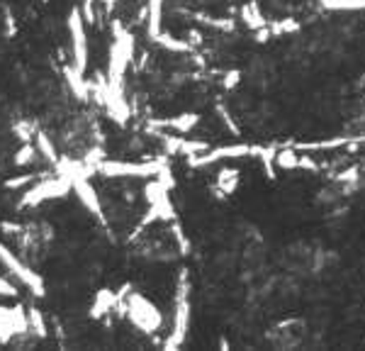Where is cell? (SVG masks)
Instances as JSON below:
<instances>
[{"label":"cell","instance_id":"ffe728a7","mask_svg":"<svg viewBox=\"0 0 365 351\" xmlns=\"http://www.w3.org/2000/svg\"><path fill=\"white\" fill-rule=\"evenodd\" d=\"M100 3H105V5H115L117 0H100Z\"/></svg>","mask_w":365,"mask_h":351},{"label":"cell","instance_id":"7a4b0ae2","mask_svg":"<svg viewBox=\"0 0 365 351\" xmlns=\"http://www.w3.org/2000/svg\"><path fill=\"white\" fill-rule=\"evenodd\" d=\"M132 54H134V40L129 32H124L117 25L115 27V40L110 47V69H108V86L122 88L124 86L127 66L132 64Z\"/></svg>","mask_w":365,"mask_h":351},{"label":"cell","instance_id":"e0dca14e","mask_svg":"<svg viewBox=\"0 0 365 351\" xmlns=\"http://www.w3.org/2000/svg\"><path fill=\"white\" fill-rule=\"evenodd\" d=\"M27 320H30V329H35L40 337H47V325H44V317L40 310H27Z\"/></svg>","mask_w":365,"mask_h":351},{"label":"cell","instance_id":"ac0fdd59","mask_svg":"<svg viewBox=\"0 0 365 351\" xmlns=\"http://www.w3.org/2000/svg\"><path fill=\"white\" fill-rule=\"evenodd\" d=\"M278 166L280 168H297L300 166V159H297V154H292V151H283V154H278Z\"/></svg>","mask_w":365,"mask_h":351},{"label":"cell","instance_id":"9a60e30c","mask_svg":"<svg viewBox=\"0 0 365 351\" xmlns=\"http://www.w3.org/2000/svg\"><path fill=\"white\" fill-rule=\"evenodd\" d=\"M30 183H35V173H20V176H10V178H5V190H22L27 188Z\"/></svg>","mask_w":365,"mask_h":351},{"label":"cell","instance_id":"52a82bcc","mask_svg":"<svg viewBox=\"0 0 365 351\" xmlns=\"http://www.w3.org/2000/svg\"><path fill=\"white\" fill-rule=\"evenodd\" d=\"M69 35H71V54H74V66L86 74L88 66V37H86V20H83L81 8H74L69 15Z\"/></svg>","mask_w":365,"mask_h":351},{"label":"cell","instance_id":"ba28073f","mask_svg":"<svg viewBox=\"0 0 365 351\" xmlns=\"http://www.w3.org/2000/svg\"><path fill=\"white\" fill-rule=\"evenodd\" d=\"M30 329L27 310L22 307H0V342H10L15 334H25Z\"/></svg>","mask_w":365,"mask_h":351},{"label":"cell","instance_id":"3957f363","mask_svg":"<svg viewBox=\"0 0 365 351\" xmlns=\"http://www.w3.org/2000/svg\"><path fill=\"white\" fill-rule=\"evenodd\" d=\"M127 317L132 320V325L146 334H153L163 327L161 310L149 298H144L141 293H134V290L127 295Z\"/></svg>","mask_w":365,"mask_h":351},{"label":"cell","instance_id":"5b68a950","mask_svg":"<svg viewBox=\"0 0 365 351\" xmlns=\"http://www.w3.org/2000/svg\"><path fill=\"white\" fill-rule=\"evenodd\" d=\"M0 263H3V266L8 268V271L13 273V276L18 278L22 285H27V288H30L32 293L37 295V298H42L44 290H47V285H44V278L37 271H32V268L27 266V263L22 261L20 256L15 254L13 249H10V246H5L3 241H0Z\"/></svg>","mask_w":365,"mask_h":351},{"label":"cell","instance_id":"9c48e42d","mask_svg":"<svg viewBox=\"0 0 365 351\" xmlns=\"http://www.w3.org/2000/svg\"><path fill=\"white\" fill-rule=\"evenodd\" d=\"M64 74H66V81H69V88L74 91V96L79 98V100H88V96H91V84L86 81L83 71L76 69V66H69Z\"/></svg>","mask_w":365,"mask_h":351},{"label":"cell","instance_id":"4fadbf2b","mask_svg":"<svg viewBox=\"0 0 365 351\" xmlns=\"http://www.w3.org/2000/svg\"><path fill=\"white\" fill-rule=\"evenodd\" d=\"M35 146H37V151H40L49 163H57L59 161L57 146L52 144V139H49L44 132H37V134H35Z\"/></svg>","mask_w":365,"mask_h":351},{"label":"cell","instance_id":"8fae6325","mask_svg":"<svg viewBox=\"0 0 365 351\" xmlns=\"http://www.w3.org/2000/svg\"><path fill=\"white\" fill-rule=\"evenodd\" d=\"M115 303H117V295H115L112 290H100V293H98V298H95V303H93L91 315H93V317L108 315V312L115 307Z\"/></svg>","mask_w":365,"mask_h":351},{"label":"cell","instance_id":"2e32d148","mask_svg":"<svg viewBox=\"0 0 365 351\" xmlns=\"http://www.w3.org/2000/svg\"><path fill=\"white\" fill-rule=\"evenodd\" d=\"M322 5L329 10H361L365 8V0H322Z\"/></svg>","mask_w":365,"mask_h":351},{"label":"cell","instance_id":"277c9868","mask_svg":"<svg viewBox=\"0 0 365 351\" xmlns=\"http://www.w3.org/2000/svg\"><path fill=\"white\" fill-rule=\"evenodd\" d=\"M161 161H105L95 163V171H100L103 176L110 178H156L163 171Z\"/></svg>","mask_w":365,"mask_h":351},{"label":"cell","instance_id":"5bb4252c","mask_svg":"<svg viewBox=\"0 0 365 351\" xmlns=\"http://www.w3.org/2000/svg\"><path fill=\"white\" fill-rule=\"evenodd\" d=\"M37 154H40V151H37V146L32 144V142H25V144L18 149V154H15V159H13L15 166H27V163H32L37 159Z\"/></svg>","mask_w":365,"mask_h":351},{"label":"cell","instance_id":"30bf717a","mask_svg":"<svg viewBox=\"0 0 365 351\" xmlns=\"http://www.w3.org/2000/svg\"><path fill=\"white\" fill-rule=\"evenodd\" d=\"M197 122H200V115H197V113H182V115H178V117L161 120L158 125H163V127H170L173 132H178V134H190V132L195 130Z\"/></svg>","mask_w":365,"mask_h":351},{"label":"cell","instance_id":"7c38bea8","mask_svg":"<svg viewBox=\"0 0 365 351\" xmlns=\"http://www.w3.org/2000/svg\"><path fill=\"white\" fill-rule=\"evenodd\" d=\"M161 15H163V0H149V35L151 40L161 30Z\"/></svg>","mask_w":365,"mask_h":351},{"label":"cell","instance_id":"d6986e66","mask_svg":"<svg viewBox=\"0 0 365 351\" xmlns=\"http://www.w3.org/2000/svg\"><path fill=\"white\" fill-rule=\"evenodd\" d=\"M0 298H18V290H15V285L5 281L3 276H0Z\"/></svg>","mask_w":365,"mask_h":351},{"label":"cell","instance_id":"8992f818","mask_svg":"<svg viewBox=\"0 0 365 351\" xmlns=\"http://www.w3.org/2000/svg\"><path fill=\"white\" fill-rule=\"evenodd\" d=\"M190 322V285H187V276L182 273L178 295H175V317H173V332L166 339V349H178L185 339V329Z\"/></svg>","mask_w":365,"mask_h":351},{"label":"cell","instance_id":"6da1fadb","mask_svg":"<svg viewBox=\"0 0 365 351\" xmlns=\"http://www.w3.org/2000/svg\"><path fill=\"white\" fill-rule=\"evenodd\" d=\"M71 190H74L71 178L57 171V176H49V178L35 180V185L25 188V193H22V197H20V207H22V210H27V207H37V205H42V202H47V200H59V197L69 195Z\"/></svg>","mask_w":365,"mask_h":351}]
</instances>
